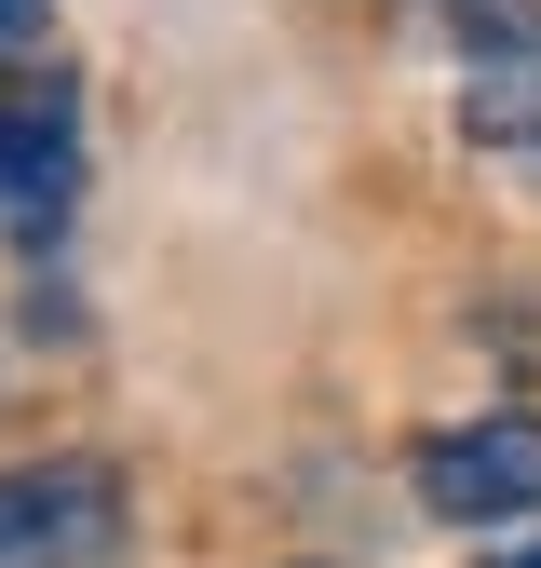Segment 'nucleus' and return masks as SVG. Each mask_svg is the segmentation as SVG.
<instances>
[{
	"label": "nucleus",
	"instance_id": "nucleus-3",
	"mask_svg": "<svg viewBox=\"0 0 541 568\" xmlns=\"http://www.w3.org/2000/svg\"><path fill=\"white\" fill-rule=\"evenodd\" d=\"M460 122L488 135V150H541V41L514 28L488 68H473V95H460Z\"/></svg>",
	"mask_w": 541,
	"mask_h": 568
},
{
	"label": "nucleus",
	"instance_id": "nucleus-7",
	"mask_svg": "<svg viewBox=\"0 0 541 568\" xmlns=\"http://www.w3.org/2000/svg\"><path fill=\"white\" fill-rule=\"evenodd\" d=\"M514 568H541V555H514Z\"/></svg>",
	"mask_w": 541,
	"mask_h": 568
},
{
	"label": "nucleus",
	"instance_id": "nucleus-4",
	"mask_svg": "<svg viewBox=\"0 0 541 568\" xmlns=\"http://www.w3.org/2000/svg\"><path fill=\"white\" fill-rule=\"evenodd\" d=\"M28 190L54 203V135L41 122H0V203H28Z\"/></svg>",
	"mask_w": 541,
	"mask_h": 568
},
{
	"label": "nucleus",
	"instance_id": "nucleus-1",
	"mask_svg": "<svg viewBox=\"0 0 541 568\" xmlns=\"http://www.w3.org/2000/svg\"><path fill=\"white\" fill-rule=\"evenodd\" d=\"M109 501L122 487L95 460H28V474H0V568H82L109 541Z\"/></svg>",
	"mask_w": 541,
	"mask_h": 568
},
{
	"label": "nucleus",
	"instance_id": "nucleus-6",
	"mask_svg": "<svg viewBox=\"0 0 541 568\" xmlns=\"http://www.w3.org/2000/svg\"><path fill=\"white\" fill-rule=\"evenodd\" d=\"M460 14H501V0H460Z\"/></svg>",
	"mask_w": 541,
	"mask_h": 568
},
{
	"label": "nucleus",
	"instance_id": "nucleus-2",
	"mask_svg": "<svg viewBox=\"0 0 541 568\" xmlns=\"http://www.w3.org/2000/svg\"><path fill=\"white\" fill-rule=\"evenodd\" d=\"M420 501H433L447 528L528 515V501H541V419H473V434H433V447H420Z\"/></svg>",
	"mask_w": 541,
	"mask_h": 568
},
{
	"label": "nucleus",
	"instance_id": "nucleus-5",
	"mask_svg": "<svg viewBox=\"0 0 541 568\" xmlns=\"http://www.w3.org/2000/svg\"><path fill=\"white\" fill-rule=\"evenodd\" d=\"M41 14H54V0H0V54H14V41H41Z\"/></svg>",
	"mask_w": 541,
	"mask_h": 568
}]
</instances>
